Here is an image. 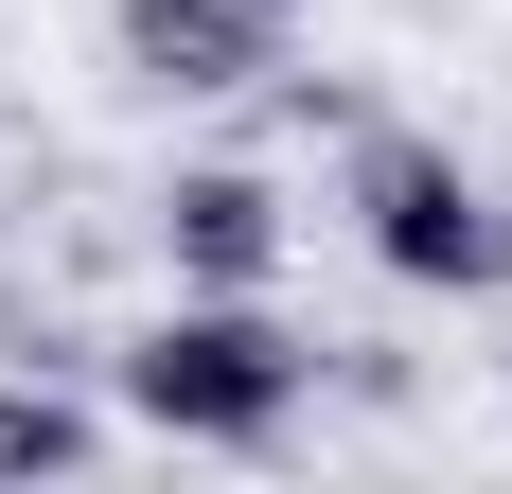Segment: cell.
<instances>
[{
	"mask_svg": "<svg viewBox=\"0 0 512 494\" xmlns=\"http://www.w3.org/2000/svg\"><path fill=\"white\" fill-rule=\"evenodd\" d=\"M106 389L142 406L159 442H283L301 424V389H318V336H283L265 318V283H177V318L159 336H124L106 353Z\"/></svg>",
	"mask_w": 512,
	"mask_h": 494,
	"instance_id": "6da1fadb",
	"label": "cell"
},
{
	"mask_svg": "<svg viewBox=\"0 0 512 494\" xmlns=\"http://www.w3.org/2000/svg\"><path fill=\"white\" fill-rule=\"evenodd\" d=\"M354 230H371V265L424 283V300H495L512 283V212L477 195L442 142H354Z\"/></svg>",
	"mask_w": 512,
	"mask_h": 494,
	"instance_id": "7a4b0ae2",
	"label": "cell"
},
{
	"mask_svg": "<svg viewBox=\"0 0 512 494\" xmlns=\"http://www.w3.org/2000/svg\"><path fill=\"white\" fill-rule=\"evenodd\" d=\"M106 53H124L159 106H230V89H265V71H283V18H265V0H124V18H106Z\"/></svg>",
	"mask_w": 512,
	"mask_h": 494,
	"instance_id": "3957f363",
	"label": "cell"
},
{
	"mask_svg": "<svg viewBox=\"0 0 512 494\" xmlns=\"http://www.w3.org/2000/svg\"><path fill=\"white\" fill-rule=\"evenodd\" d=\"M159 247H177V283H265L283 265V195H265L248 159H195L159 195Z\"/></svg>",
	"mask_w": 512,
	"mask_h": 494,
	"instance_id": "277c9868",
	"label": "cell"
},
{
	"mask_svg": "<svg viewBox=\"0 0 512 494\" xmlns=\"http://www.w3.org/2000/svg\"><path fill=\"white\" fill-rule=\"evenodd\" d=\"M89 442H106V424L53 389V353H36V371L0 389V477H89Z\"/></svg>",
	"mask_w": 512,
	"mask_h": 494,
	"instance_id": "5b68a950",
	"label": "cell"
},
{
	"mask_svg": "<svg viewBox=\"0 0 512 494\" xmlns=\"http://www.w3.org/2000/svg\"><path fill=\"white\" fill-rule=\"evenodd\" d=\"M265 18H301V0H265Z\"/></svg>",
	"mask_w": 512,
	"mask_h": 494,
	"instance_id": "8992f818",
	"label": "cell"
}]
</instances>
